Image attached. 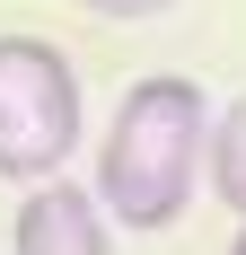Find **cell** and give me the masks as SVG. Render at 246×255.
<instances>
[{"label":"cell","instance_id":"cell-3","mask_svg":"<svg viewBox=\"0 0 246 255\" xmlns=\"http://www.w3.org/2000/svg\"><path fill=\"white\" fill-rule=\"evenodd\" d=\"M18 255H115L97 194L71 185V176L26 185V203H18Z\"/></svg>","mask_w":246,"mask_h":255},{"label":"cell","instance_id":"cell-6","mask_svg":"<svg viewBox=\"0 0 246 255\" xmlns=\"http://www.w3.org/2000/svg\"><path fill=\"white\" fill-rule=\"evenodd\" d=\"M229 255H246V229H238V238H229Z\"/></svg>","mask_w":246,"mask_h":255},{"label":"cell","instance_id":"cell-4","mask_svg":"<svg viewBox=\"0 0 246 255\" xmlns=\"http://www.w3.org/2000/svg\"><path fill=\"white\" fill-rule=\"evenodd\" d=\"M202 176H211V194H220L229 211L246 220V97L229 106L220 124H211V150H202Z\"/></svg>","mask_w":246,"mask_h":255},{"label":"cell","instance_id":"cell-5","mask_svg":"<svg viewBox=\"0 0 246 255\" xmlns=\"http://www.w3.org/2000/svg\"><path fill=\"white\" fill-rule=\"evenodd\" d=\"M79 9H97V18H123V26H132V18H158V9H176V0H79Z\"/></svg>","mask_w":246,"mask_h":255},{"label":"cell","instance_id":"cell-1","mask_svg":"<svg viewBox=\"0 0 246 255\" xmlns=\"http://www.w3.org/2000/svg\"><path fill=\"white\" fill-rule=\"evenodd\" d=\"M202 150H211V106L185 71H149L123 88L115 124H106L97 150V211L123 220L132 238H158L185 220L202 176Z\"/></svg>","mask_w":246,"mask_h":255},{"label":"cell","instance_id":"cell-2","mask_svg":"<svg viewBox=\"0 0 246 255\" xmlns=\"http://www.w3.org/2000/svg\"><path fill=\"white\" fill-rule=\"evenodd\" d=\"M79 150V71L44 35H0V176L53 185Z\"/></svg>","mask_w":246,"mask_h":255}]
</instances>
